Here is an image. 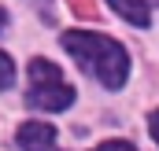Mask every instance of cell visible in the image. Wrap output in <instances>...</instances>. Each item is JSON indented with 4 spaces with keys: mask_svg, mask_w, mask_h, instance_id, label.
I'll return each mask as SVG.
<instances>
[{
    "mask_svg": "<svg viewBox=\"0 0 159 151\" xmlns=\"http://www.w3.org/2000/svg\"><path fill=\"white\" fill-rule=\"evenodd\" d=\"M148 129H152V136H156V144H159V111H152V118H148Z\"/></svg>",
    "mask_w": 159,
    "mask_h": 151,
    "instance_id": "obj_8",
    "label": "cell"
},
{
    "mask_svg": "<svg viewBox=\"0 0 159 151\" xmlns=\"http://www.w3.org/2000/svg\"><path fill=\"white\" fill-rule=\"evenodd\" d=\"M11 81H15V63H11L7 52H0V92H4Z\"/></svg>",
    "mask_w": 159,
    "mask_h": 151,
    "instance_id": "obj_6",
    "label": "cell"
},
{
    "mask_svg": "<svg viewBox=\"0 0 159 151\" xmlns=\"http://www.w3.org/2000/svg\"><path fill=\"white\" fill-rule=\"evenodd\" d=\"M63 48L78 59L85 70H93L96 81H104L107 88H122V81L129 74V55L119 41L104 37V33H85V30H70L63 33Z\"/></svg>",
    "mask_w": 159,
    "mask_h": 151,
    "instance_id": "obj_1",
    "label": "cell"
},
{
    "mask_svg": "<svg viewBox=\"0 0 159 151\" xmlns=\"http://www.w3.org/2000/svg\"><path fill=\"white\" fill-rule=\"evenodd\" d=\"M4 26H7V11L0 7V33H4Z\"/></svg>",
    "mask_w": 159,
    "mask_h": 151,
    "instance_id": "obj_9",
    "label": "cell"
},
{
    "mask_svg": "<svg viewBox=\"0 0 159 151\" xmlns=\"http://www.w3.org/2000/svg\"><path fill=\"white\" fill-rule=\"evenodd\" d=\"M26 103H30L34 111H63V107L74 103V88L63 85V77H59V81H44V85H30Z\"/></svg>",
    "mask_w": 159,
    "mask_h": 151,
    "instance_id": "obj_2",
    "label": "cell"
},
{
    "mask_svg": "<svg viewBox=\"0 0 159 151\" xmlns=\"http://www.w3.org/2000/svg\"><path fill=\"white\" fill-rule=\"evenodd\" d=\"M107 4L119 11L129 26H141V30H144V26H148V19H152V11H148V4H144V0H107Z\"/></svg>",
    "mask_w": 159,
    "mask_h": 151,
    "instance_id": "obj_4",
    "label": "cell"
},
{
    "mask_svg": "<svg viewBox=\"0 0 159 151\" xmlns=\"http://www.w3.org/2000/svg\"><path fill=\"white\" fill-rule=\"evenodd\" d=\"M59 67H56V63H48V59H34V63H30V81H34V85H44V81H59Z\"/></svg>",
    "mask_w": 159,
    "mask_h": 151,
    "instance_id": "obj_5",
    "label": "cell"
},
{
    "mask_svg": "<svg viewBox=\"0 0 159 151\" xmlns=\"http://www.w3.org/2000/svg\"><path fill=\"white\" fill-rule=\"evenodd\" d=\"M93 151H133V144H126V140H107V144H100V148Z\"/></svg>",
    "mask_w": 159,
    "mask_h": 151,
    "instance_id": "obj_7",
    "label": "cell"
},
{
    "mask_svg": "<svg viewBox=\"0 0 159 151\" xmlns=\"http://www.w3.org/2000/svg\"><path fill=\"white\" fill-rule=\"evenodd\" d=\"M15 144H19L22 151H52V144H56V129H52L48 122H26V125H19Z\"/></svg>",
    "mask_w": 159,
    "mask_h": 151,
    "instance_id": "obj_3",
    "label": "cell"
}]
</instances>
